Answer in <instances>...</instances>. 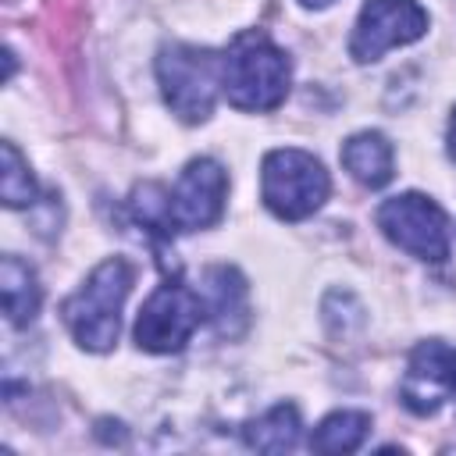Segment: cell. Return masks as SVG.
<instances>
[{
	"label": "cell",
	"mask_w": 456,
	"mask_h": 456,
	"mask_svg": "<svg viewBox=\"0 0 456 456\" xmlns=\"http://www.w3.org/2000/svg\"><path fill=\"white\" fill-rule=\"evenodd\" d=\"M157 82L167 107L185 125L207 121L221 93V53L189 43H171L157 57Z\"/></svg>",
	"instance_id": "4"
},
{
	"label": "cell",
	"mask_w": 456,
	"mask_h": 456,
	"mask_svg": "<svg viewBox=\"0 0 456 456\" xmlns=\"http://www.w3.org/2000/svg\"><path fill=\"white\" fill-rule=\"evenodd\" d=\"M221 93L239 110H274L289 93V57L264 32H242L221 53Z\"/></svg>",
	"instance_id": "1"
},
{
	"label": "cell",
	"mask_w": 456,
	"mask_h": 456,
	"mask_svg": "<svg viewBox=\"0 0 456 456\" xmlns=\"http://www.w3.org/2000/svg\"><path fill=\"white\" fill-rule=\"evenodd\" d=\"M456 392V349L431 338V342H417L410 360H406V374L399 385V399L410 413L428 417L435 410H442Z\"/></svg>",
	"instance_id": "8"
},
{
	"label": "cell",
	"mask_w": 456,
	"mask_h": 456,
	"mask_svg": "<svg viewBox=\"0 0 456 456\" xmlns=\"http://www.w3.org/2000/svg\"><path fill=\"white\" fill-rule=\"evenodd\" d=\"M299 4H303V7H328L331 0H299Z\"/></svg>",
	"instance_id": "17"
},
{
	"label": "cell",
	"mask_w": 456,
	"mask_h": 456,
	"mask_svg": "<svg viewBox=\"0 0 456 456\" xmlns=\"http://www.w3.org/2000/svg\"><path fill=\"white\" fill-rule=\"evenodd\" d=\"M4 153V175H0V189H4V203L14 210V207H28L36 200V178L28 171V160L18 153L14 142H4L0 146Z\"/></svg>",
	"instance_id": "15"
},
{
	"label": "cell",
	"mask_w": 456,
	"mask_h": 456,
	"mask_svg": "<svg viewBox=\"0 0 456 456\" xmlns=\"http://www.w3.org/2000/svg\"><path fill=\"white\" fill-rule=\"evenodd\" d=\"M299 428H303L299 424V410L292 403H278L264 417L249 420L246 431H242V438L256 452H289L299 442Z\"/></svg>",
	"instance_id": "12"
},
{
	"label": "cell",
	"mask_w": 456,
	"mask_h": 456,
	"mask_svg": "<svg viewBox=\"0 0 456 456\" xmlns=\"http://www.w3.org/2000/svg\"><path fill=\"white\" fill-rule=\"evenodd\" d=\"M367 431H370V417L363 410H335L314 428L310 449L314 452H353L363 445Z\"/></svg>",
	"instance_id": "14"
},
{
	"label": "cell",
	"mask_w": 456,
	"mask_h": 456,
	"mask_svg": "<svg viewBox=\"0 0 456 456\" xmlns=\"http://www.w3.org/2000/svg\"><path fill=\"white\" fill-rule=\"evenodd\" d=\"M449 153L456 160V110H452V125H449Z\"/></svg>",
	"instance_id": "16"
},
{
	"label": "cell",
	"mask_w": 456,
	"mask_h": 456,
	"mask_svg": "<svg viewBox=\"0 0 456 456\" xmlns=\"http://www.w3.org/2000/svg\"><path fill=\"white\" fill-rule=\"evenodd\" d=\"M378 228L392 246L417 260L442 264L449 256V217L424 192H399L385 200L378 207Z\"/></svg>",
	"instance_id": "5"
},
{
	"label": "cell",
	"mask_w": 456,
	"mask_h": 456,
	"mask_svg": "<svg viewBox=\"0 0 456 456\" xmlns=\"http://www.w3.org/2000/svg\"><path fill=\"white\" fill-rule=\"evenodd\" d=\"M128 289H132V264L110 256L100 267H93V274L68 296L64 324L82 349L107 353L118 342L121 306L128 299Z\"/></svg>",
	"instance_id": "2"
},
{
	"label": "cell",
	"mask_w": 456,
	"mask_h": 456,
	"mask_svg": "<svg viewBox=\"0 0 456 456\" xmlns=\"http://www.w3.org/2000/svg\"><path fill=\"white\" fill-rule=\"evenodd\" d=\"M424 32L428 11L417 0H367L349 36V57L356 64H370L392 46L417 43Z\"/></svg>",
	"instance_id": "7"
},
{
	"label": "cell",
	"mask_w": 456,
	"mask_h": 456,
	"mask_svg": "<svg viewBox=\"0 0 456 456\" xmlns=\"http://www.w3.org/2000/svg\"><path fill=\"white\" fill-rule=\"evenodd\" d=\"M342 167L367 189H381L395 175V150L381 132H356L342 142Z\"/></svg>",
	"instance_id": "10"
},
{
	"label": "cell",
	"mask_w": 456,
	"mask_h": 456,
	"mask_svg": "<svg viewBox=\"0 0 456 456\" xmlns=\"http://www.w3.org/2000/svg\"><path fill=\"white\" fill-rule=\"evenodd\" d=\"M331 192V178L324 164L296 146L271 150L260 164V196L264 207L281 221H303L324 207Z\"/></svg>",
	"instance_id": "3"
},
{
	"label": "cell",
	"mask_w": 456,
	"mask_h": 456,
	"mask_svg": "<svg viewBox=\"0 0 456 456\" xmlns=\"http://www.w3.org/2000/svg\"><path fill=\"white\" fill-rule=\"evenodd\" d=\"M228 196V175L217 160L196 157L185 164L171 189V224L175 232H200L210 228L224 214Z\"/></svg>",
	"instance_id": "9"
},
{
	"label": "cell",
	"mask_w": 456,
	"mask_h": 456,
	"mask_svg": "<svg viewBox=\"0 0 456 456\" xmlns=\"http://www.w3.org/2000/svg\"><path fill=\"white\" fill-rule=\"evenodd\" d=\"M207 314L217 321V331L232 335L228 317H239L246 324V281L235 267H210L207 271Z\"/></svg>",
	"instance_id": "13"
},
{
	"label": "cell",
	"mask_w": 456,
	"mask_h": 456,
	"mask_svg": "<svg viewBox=\"0 0 456 456\" xmlns=\"http://www.w3.org/2000/svg\"><path fill=\"white\" fill-rule=\"evenodd\" d=\"M203 317H207V306L200 292H192L178 278H167L142 303L135 317V342L146 353H178L192 338Z\"/></svg>",
	"instance_id": "6"
},
{
	"label": "cell",
	"mask_w": 456,
	"mask_h": 456,
	"mask_svg": "<svg viewBox=\"0 0 456 456\" xmlns=\"http://www.w3.org/2000/svg\"><path fill=\"white\" fill-rule=\"evenodd\" d=\"M0 292H4V314H7V321L14 328L28 324L39 314L43 292H39L36 271L25 260H18V256H4L0 260Z\"/></svg>",
	"instance_id": "11"
}]
</instances>
